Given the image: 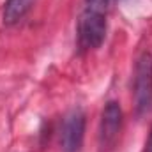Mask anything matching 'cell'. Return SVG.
Returning a JSON list of instances; mask_svg holds the SVG:
<instances>
[{
  "instance_id": "1",
  "label": "cell",
  "mask_w": 152,
  "mask_h": 152,
  "mask_svg": "<svg viewBox=\"0 0 152 152\" xmlns=\"http://www.w3.org/2000/svg\"><path fill=\"white\" fill-rule=\"evenodd\" d=\"M78 46L81 50H97L106 37V12L85 7L78 20Z\"/></svg>"
},
{
  "instance_id": "2",
  "label": "cell",
  "mask_w": 152,
  "mask_h": 152,
  "mask_svg": "<svg viewBox=\"0 0 152 152\" xmlns=\"http://www.w3.org/2000/svg\"><path fill=\"white\" fill-rule=\"evenodd\" d=\"M134 108L136 113L143 115L152 106V55L143 53L134 67V83H133Z\"/></svg>"
},
{
  "instance_id": "3",
  "label": "cell",
  "mask_w": 152,
  "mask_h": 152,
  "mask_svg": "<svg viewBox=\"0 0 152 152\" xmlns=\"http://www.w3.org/2000/svg\"><path fill=\"white\" fill-rule=\"evenodd\" d=\"M122 122H124V115H122L120 104L117 101L106 103L101 113V124H99L101 152H110L117 147L120 140V133H122Z\"/></svg>"
},
{
  "instance_id": "4",
  "label": "cell",
  "mask_w": 152,
  "mask_h": 152,
  "mask_svg": "<svg viewBox=\"0 0 152 152\" xmlns=\"http://www.w3.org/2000/svg\"><path fill=\"white\" fill-rule=\"evenodd\" d=\"M85 138V113L81 108H73L64 117L60 129V149L64 152H80Z\"/></svg>"
},
{
  "instance_id": "5",
  "label": "cell",
  "mask_w": 152,
  "mask_h": 152,
  "mask_svg": "<svg viewBox=\"0 0 152 152\" xmlns=\"http://www.w3.org/2000/svg\"><path fill=\"white\" fill-rule=\"evenodd\" d=\"M36 0H7L4 5V23L5 25H14L20 20L25 18V14L32 9Z\"/></svg>"
},
{
  "instance_id": "6",
  "label": "cell",
  "mask_w": 152,
  "mask_h": 152,
  "mask_svg": "<svg viewBox=\"0 0 152 152\" xmlns=\"http://www.w3.org/2000/svg\"><path fill=\"white\" fill-rule=\"evenodd\" d=\"M117 0H85V7H90V9H96V11H101V12H106L108 7L115 4Z\"/></svg>"
},
{
  "instance_id": "7",
  "label": "cell",
  "mask_w": 152,
  "mask_h": 152,
  "mask_svg": "<svg viewBox=\"0 0 152 152\" xmlns=\"http://www.w3.org/2000/svg\"><path fill=\"white\" fill-rule=\"evenodd\" d=\"M145 152H152V127H151V134H149V140H147V149Z\"/></svg>"
}]
</instances>
